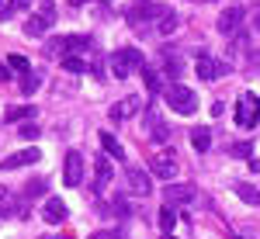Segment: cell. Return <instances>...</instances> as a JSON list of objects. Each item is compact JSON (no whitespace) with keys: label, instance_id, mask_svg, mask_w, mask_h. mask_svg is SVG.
<instances>
[{"label":"cell","instance_id":"obj_9","mask_svg":"<svg viewBox=\"0 0 260 239\" xmlns=\"http://www.w3.org/2000/svg\"><path fill=\"white\" fill-rule=\"evenodd\" d=\"M163 14H167V7H160V4H139V7H132L125 18L132 21V24H146V21H160Z\"/></svg>","mask_w":260,"mask_h":239},{"label":"cell","instance_id":"obj_10","mask_svg":"<svg viewBox=\"0 0 260 239\" xmlns=\"http://www.w3.org/2000/svg\"><path fill=\"white\" fill-rule=\"evenodd\" d=\"M139 108H142V100L136 97V94H128V97H121L118 104H111L108 118H111V121H128L132 115H136V111H139Z\"/></svg>","mask_w":260,"mask_h":239},{"label":"cell","instance_id":"obj_35","mask_svg":"<svg viewBox=\"0 0 260 239\" xmlns=\"http://www.w3.org/2000/svg\"><path fill=\"white\" fill-rule=\"evenodd\" d=\"M253 31H260V7L253 11Z\"/></svg>","mask_w":260,"mask_h":239},{"label":"cell","instance_id":"obj_32","mask_svg":"<svg viewBox=\"0 0 260 239\" xmlns=\"http://www.w3.org/2000/svg\"><path fill=\"white\" fill-rule=\"evenodd\" d=\"M42 191H45V180H28V191H24V194H42Z\"/></svg>","mask_w":260,"mask_h":239},{"label":"cell","instance_id":"obj_4","mask_svg":"<svg viewBox=\"0 0 260 239\" xmlns=\"http://www.w3.org/2000/svg\"><path fill=\"white\" fill-rule=\"evenodd\" d=\"M52 24H56V4L45 0V4H42V14H35V18L24 21V35H28V39H42Z\"/></svg>","mask_w":260,"mask_h":239},{"label":"cell","instance_id":"obj_31","mask_svg":"<svg viewBox=\"0 0 260 239\" xmlns=\"http://www.w3.org/2000/svg\"><path fill=\"white\" fill-rule=\"evenodd\" d=\"M31 7V0H7V11L14 14V11H28Z\"/></svg>","mask_w":260,"mask_h":239},{"label":"cell","instance_id":"obj_3","mask_svg":"<svg viewBox=\"0 0 260 239\" xmlns=\"http://www.w3.org/2000/svg\"><path fill=\"white\" fill-rule=\"evenodd\" d=\"M108 66H111V77L128 80L136 70H139V66H146V62H142V56L136 52V49H118V52H111Z\"/></svg>","mask_w":260,"mask_h":239},{"label":"cell","instance_id":"obj_18","mask_svg":"<svg viewBox=\"0 0 260 239\" xmlns=\"http://www.w3.org/2000/svg\"><path fill=\"white\" fill-rule=\"evenodd\" d=\"M94 170H98V180H94V191H104V187H108V184H111V163H108V159L101 156L98 163H94Z\"/></svg>","mask_w":260,"mask_h":239},{"label":"cell","instance_id":"obj_38","mask_svg":"<svg viewBox=\"0 0 260 239\" xmlns=\"http://www.w3.org/2000/svg\"><path fill=\"white\" fill-rule=\"evenodd\" d=\"M250 170H253V174H260V159H250Z\"/></svg>","mask_w":260,"mask_h":239},{"label":"cell","instance_id":"obj_21","mask_svg":"<svg viewBox=\"0 0 260 239\" xmlns=\"http://www.w3.org/2000/svg\"><path fill=\"white\" fill-rule=\"evenodd\" d=\"M177 24H180L177 11H167V14L156 21V31H160V35H170V31H177Z\"/></svg>","mask_w":260,"mask_h":239},{"label":"cell","instance_id":"obj_41","mask_svg":"<svg viewBox=\"0 0 260 239\" xmlns=\"http://www.w3.org/2000/svg\"><path fill=\"white\" fill-rule=\"evenodd\" d=\"M198 4H215V0H198Z\"/></svg>","mask_w":260,"mask_h":239},{"label":"cell","instance_id":"obj_40","mask_svg":"<svg viewBox=\"0 0 260 239\" xmlns=\"http://www.w3.org/2000/svg\"><path fill=\"white\" fill-rule=\"evenodd\" d=\"M160 239H174V236H170V232H163V236H160Z\"/></svg>","mask_w":260,"mask_h":239},{"label":"cell","instance_id":"obj_26","mask_svg":"<svg viewBox=\"0 0 260 239\" xmlns=\"http://www.w3.org/2000/svg\"><path fill=\"white\" fill-rule=\"evenodd\" d=\"M250 142H229V156L233 159H250Z\"/></svg>","mask_w":260,"mask_h":239},{"label":"cell","instance_id":"obj_25","mask_svg":"<svg viewBox=\"0 0 260 239\" xmlns=\"http://www.w3.org/2000/svg\"><path fill=\"white\" fill-rule=\"evenodd\" d=\"M62 70H70V73H83V70H90L80 56H62Z\"/></svg>","mask_w":260,"mask_h":239},{"label":"cell","instance_id":"obj_23","mask_svg":"<svg viewBox=\"0 0 260 239\" xmlns=\"http://www.w3.org/2000/svg\"><path fill=\"white\" fill-rule=\"evenodd\" d=\"M39 83H42V77L35 73V70H28V73L21 77V94H35V90H39Z\"/></svg>","mask_w":260,"mask_h":239},{"label":"cell","instance_id":"obj_19","mask_svg":"<svg viewBox=\"0 0 260 239\" xmlns=\"http://www.w3.org/2000/svg\"><path fill=\"white\" fill-rule=\"evenodd\" d=\"M24 118H39V108H35V104H18V108H7V121H24Z\"/></svg>","mask_w":260,"mask_h":239},{"label":"cell","instance_id":"obj_24","mask_svg":"<svg viewBox=\"0 0 260 239\" xmlns=\"http://www.w3.org/2000/svg\"><path fill=\"white\" fill-rule=\"evenodd\" d=\"M163 62H167L163 70H167L170 77H180V70H184V66H180V56H174V52L167 49V52H163Z\"/></svg>","mask_w":260,"mask_h":239},{"label":"cell","instance_id":"obj_39","mask_svg":"<svg viewBox=\"0 0 260 239\" xmlns=\"http://www.w3.org/2000/svg\"><path fill=\"white\" fill-rule=\"evenodd\" d=\"M90 239H104V232H94V236H90Z\"/></svg>","mask_w":260,"mask_h":239},{"label":"cell","instance_id":"obj_12","mask_svg":"<svg viewBox=\"0 0 260 239\" xmlns=\"http://www.w3.org/2000/svg\"><path fill=\"white\" fill-rule=\"evenodd\" d=\"M125 187L132 191V194H149V174L146 170H125Z\"/></svg>","mask_w":260,"mask_h":239},{"label":"cell","instance_id":"obj_20","mask_svg":"<svg viewBox=\"0 0 260 239\" xmlns=\"http://www.w3.org/2000/svg\"><path fill=\"white\" fill-rule=\"evenodd\" d=\"M101 146L108 149V156L111 159H125V149H121V142L111 135V132H101Z\"/></svg>","mask_w":260,"mask_h":239},{"label":"cell","instance_id":"obj_16","mask_svg":"<svg viewBox=\"0 0 260 239\" xmlns=\"http://www.w3.org/2000/svg\"><path fill=\"white\" fill-rule=\"evenodd\" d=\"M146 128H149V135H153L156 142H167V135H170L167 121H163L160 115H156V111H149V115H146Z\"/></svg>","mask_w":260,"mask_h":239},{"label":"cell","instance_id":"obj_37","mask_svg":"<svg viewBox=\"0 0 260 239\" xmlns=\"http://www.w3.org/2000/svg\"><path fill=\"white\" fill-rule=\"evenodd\" d=\"M70 7H83V4H90V0H66Z\"/></svg>","mask_w":260,"mask_h":239},{"label":"cell","instance_id":"obj_17","mask_svg":"<svg viewBox=\"0 0 260 239\" xmlns=\"http://www.w3.org/2000/svg\"><path fill=\"white\" fill-rule=\"evenodd\" d=\"M233 191H236V198H240L243 204H260V187H253V184L236 180V184H233Z\"/></svg>","mask_w":260,"mask_h":239},{"label":"cell","instance_id":"obj_34","mask_svg":"<svg viewBox=\"0 0 260 239\" xmlns=\"http://www.w3.org/2000/svg\"><path fill=\"white\" fill-rule=\"evenodd\" d=\"M7 77H11V70H7V62H0V83H4Z\"/></svg>","mask_w":260,"mask_h":239},{"label":"cell","instance_id":"obj_36","mask_svg":"<svg viewBox=\"0 0 260 239\" xmlns=\"http://www.w3.org/2000/svg\"><path fill=\"white\" fill-rule=\"evenodd\" d=\"M7 14H11V11H7V4H4V0H0V21L7 18Z\"/></svg>","mask_w":260,"mask_h":239},{"label":"cell","instance_id":"obj_28","mask_svg":"<svg viewBox=\"0 0 260 239\" xmlns=\"http://www.w3.org/2000/svg\"><path fill=\"white\" fill-rule=\"evenodd\" d=\"M160 225H163V232H174V225H177V215H174V204H167V208H163Z\"/></svg>","mask_w":260,"mask_h":239},{"label":"cell","instance_id":"obj_5","mask_svg":"<svg viewBox=\"0 0 260 239\" xmlns=\"http://www.w3.org/2000/svg\"><path fill=\"white\" fill-rule=\"evenodd\" d=\"M149 174L153 177H163V180H174L177 177V153L174 149H156L149 156Z\"/></svg>","mask_w":260,"mask_h":239},{"label":"cell","instance_id":"obj_1","mask_svg":"<svg viewBox=\"0 0 260 239\" xmlns=\"http://www.w3.org/2000/svg\"><path fill=\"white\" fill-rule=\"evenodd\" d=\"M236 125H243V128H253V125H260V94H253V90H243L240 97H236Z\"/></svg>","mask_w":260,"mask_h":239},{"label":"cell","instance_id":"obj_33","mask_svg":"<svg viewBox=\"0 0 260 239\" xmlns=\"http://www.w3.org/2000/svg\"><path fill=\"white\" fill-rule=\"evenodd\" d=\"M0 201H11V191H7V187H0ZM0 215H11V208L0 204Z\"/></svg>","mask_w":260,"mask_h":239},{"label":"cell","instance_id":"obj_30","mask_svg":"<svg viewBox=\"0 0 260 239\" xmlns=\"http://www.w3.org/2000/svg\"><path fill=\"white\" fill-rule=\"evenodd\" d=\"M35 135H39V125H35V121L21 125V139H35Z\"/></svg>","mask_w":260,"mask_h":239},{"label":"cell","instance_id":"obj_14","mask_svg":"<svg viewBox=\"0 0 260 239\" xmlns=\"http://www.w3.org/2000/svg\"><path fill=\"white\" fill-rule=\"evenodd\" d=\"M42 219L49 222V225H59V222H66V204H62L59 198H49L45 204H42Z\"/></svg>","mask_w":260,"mask_h":239},{"label":"cell","instance_id":"obj_11","mask_svg":"<svg viewBox=\"0 0 260 239\" xmlns=\"http://www.w3.org/2000/svg\"><path fill=\"white\" fill-rule=\"evenodd\" d=\"M42 153L39 149H21V153H11L7 159H0V174H7V170H18V166H28V163H35Z\"/></svg>","mask_w":260,"mask_h":239},{"label":"cell","instance_id":"obj_8","mask_svg":"<svg viewBox=\"0 0 260 239\" xmlns=\"http://www.w3.org/2000/svg\"><path fill=\"white\" fill-rule=\"evenodd\" d=\"M229 73H233L229 62H219V59H212V56H205V52L198 56V77L201 80H219V77H229Z\"/></svg>","mask_w":260,"mask_h":239},{"label":"cell","instance_id":"obj_27","mask_svg":"<svg viewBox=\"0 0 260 239\" xmlns=\"http://www.w3.org/2000/svg\"><path fill=\"white\" fill-rule=\"evenodd\" d=\"M142 80H146V87H149L153 94H160V73H156V70H149V66H142Z\"/></svg>","mask_w":260,"mask_h":239},{"label":"cell","instance_id":"obj_2","mask_svg":"<svg viewBox=\"0 0 260 239\" xmlns=\"http://www.w3.org/2000/svg\"><path fill=\"white\" fill-rule=\"evenodd\" d=\"M167 104H170V111H177V115H194L198 111V94L191 90V87H184V83H174V87H167Z\"/></svg>","mask_w":260,"mask_h":239},{"label":"cell","instance_id":"obj_15","mask_svg":"<svg viewBox=\"0 0 260 239\" xmlns=\"http://www.w3.org/2000/svg\"><path fill=\"white\" fill-rule=\"evenodd\" d=\"M240 24H243V11H240V7H229V11H222V14H219V31H222V35H229V31L236 35Z\"/></svg>","mask_w":260,"mask_h":239},{"label":"cell","instance_id":"obj_29","mask_svg":"<svg viewBox=\"0 0 260 239\" xmlns=\"http://www.w3.org/2000/svg\"><path fill=\"white\" fill-rule=\"evenodd\" d=\"M7 66H11V70H14V73H18V77H24V73H28V70H31V66H28V59H24V56H11V59H7Z\"/></svg>","mask_w":260,"mask_h":239},{"label":"cell","instance_id":"obj_22","mask_svg":"<svg viewBox=\"0 0 260 239\" xmlns=\"http://www.w3.org/2000/svg\"><path fill=\"white\" fill-rule=\"evenodd\" d=\"M191 146H194L198 153H205V149L212 146V132H208V128H191Z\"/></svg>","mask_w":260,"mask_h":239},{"label":"cell","instance_id":"obj_7","mask_svg":"<svg viewBox=\"0 0 260 239\" xmlns=\"http://www.w3.org/2000/svg\"><path fill=\"white\" fill-rule=\"evenodd\" d=\"M198 198V187H191V184H167L163 187V201L167 204H191V201Z\"/></svg>","mask_w":260,"mask_h":239},{"label":"cell","instance_id":"obj_6","mask_svg":"<svg viewBox=\"0 0 260 239\" xmlns=\"http://www.w3.org/2000/svg\"><path fill=\"white\" fill-rule=\"evenodd\" d=\"M83 170H87L83 153L70 149V153H66V159H62V184H66V187H80V184H83Z\"/></svg>","mask_w":260,"mask_h":239},{"label":"cell","instance_id":"obj_13","mask_svg":"<svg viewBox=\"0 0 260 239\" xmlns=\"http://www.w3.org/2000/svg\"><path fill=\"white\" fill-rule=\"evenodd\" d=\"M62 56H77V52H87V49H94V39H87V35H66L59 42Z\"/></svg>","mask_w":260,"mask_h":239}]
</instances>
